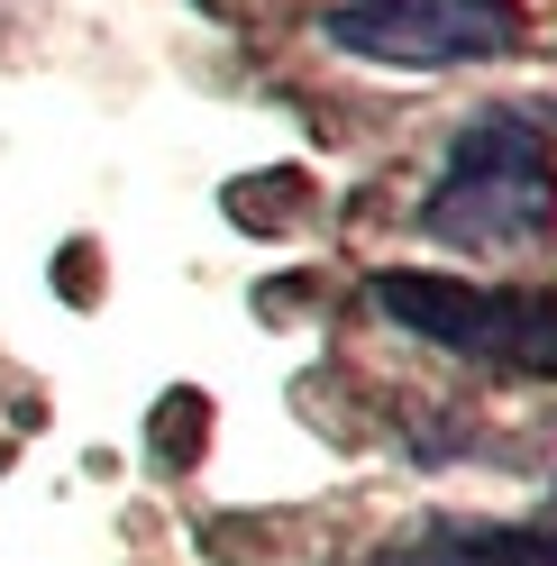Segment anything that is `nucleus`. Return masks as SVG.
I'll list each match as a JSON object with an SVG mask.
<instances>
[{
	"instance_id": "1",
	"label": "nucleus",
	"mask_w": 557,
	"mask_h": 566,
	"mask_svg": "<svg viewBox=\"0 0 557 566\" xmlns=\"http://www.w3.org/2000/svg\"><path fill=\"white\" fill-rule=\"evenodd\" d=\"M421 229L439 247H475V256H521L548 247L557 229V156L521 111H484L458 128L439 184L421 201Z\"/></svg>"
},
{
	"instance_id": "2",
	"label": "nucleus",
	"mask_w": 557,
	"mask_h": 566,
	"mask_svg": "<svg viewBox=\"0 0 557 566\" xmlns=\"http://www.w3.org/2000/svg\"><path fill=\"white\" fill-rule=\"evenodd\" d=\"M375 311L393 329L448 347V357L503 366V375H557V302L548 293H494V283H458V274H375Z\"/></svg>"
},
{
	"instance_id": "3",
	"label": "nucleus",
	"mask_w": 557,
	"mask_h": 566,
	"mask_svg": "<svg viewBox=\"0 0 557 566\" xmlns=\"http://www.w3.org/2000/svg\"><path fill=\"white\" fill-rule=\"evenodd\" d=\"M329 46L366 55V64H484L521 46V10L512 0H338L329 10Z\"/></svg>"
},
{
	"instance_id": "4",
	"label": "nucleus",
	"mask_w": 557,
	"mask_h": 566,
	"mask_svg": "<svg viewBox=\"0 0 557 566\" xmlns=\"http://www.w3.org/2000/svg\"><path fill=\"white\" fill-rule=\"evenodd\" d=\"M393 566H557V530H439Z\"/></svg>"
}]
</instances>
